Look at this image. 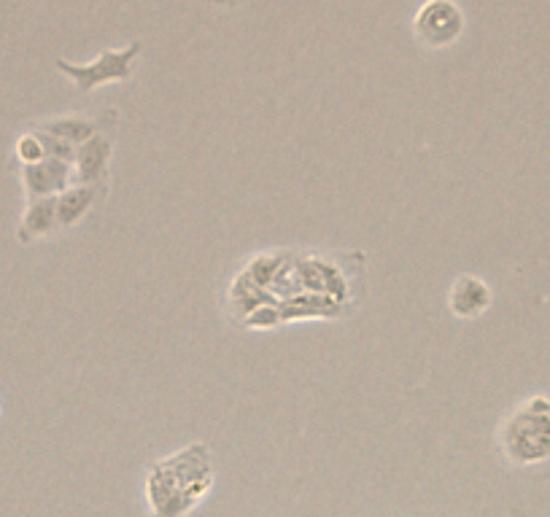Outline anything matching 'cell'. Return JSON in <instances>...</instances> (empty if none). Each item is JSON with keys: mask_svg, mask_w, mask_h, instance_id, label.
Segmentation results:
<instances>
[{"mask_svg": "<svg viewBox=\"0 0 550 517\" xmlns=\"http://www.w3.org/2000/svg\"><path fill=\"white\" fill-rule=\"evenodd\" d=\"M211 488V450L200 442L154 461L146 472V501L151 517H187Z\"/></svg>", "mask_w": 550, "mask_h": 517, "instance_id": "obj_1", "label": "cell"}, {"mask_svg": "<svg viewBox=\"0 0 550 517\" xmlns=\"http://www.w3.org/2000/svg\"><path fill=\"white\" fill-rule=\"evenodd\" d=\"M499 447L510 464L537 466L550 458V399L529 396L499 426Z\"/></svg>", "mask_w": 550, "mask_h": 517, "instance_id": "obj_2", "label": "cell"}, {"mask_svg": "<svg viewBox=\"0 0 550 517\" xmlns=\"http://www.w3.org/2000/svg\"><path fill=\"white\" fill-rule=\"evenodd\" d=\"M141 54V44L133 41L127 49H108V52L98 54L95 60L89 62H68L60 60L54 62L57 71H63L68 79L81 89V92H92L100 84H111V81H127L133 76V62Z\"/></svg>", "mask_w": 550, "mask_h": 517, "instance_id": "obj_3", "label": "cell"}, {"mask_svg": "<svg viewBox=\"0 0 550 517\" xmlns=\"http://www.w3.org/2000/svg\"><path fill=\"white\" fill-rule=\"evenodd\" d=\"M418 44L445 49L464 33V11L453 0H426L413 17Z\"/></svg>", "mask_w": 550, "mask_h": 517, "instance_id": "obj_4", "label": "cell"}, {"mask_svg": "<svg viewBox=\"0 0 550 517\" xmlns=\"http://www.w3.org/2000/svg\"><path fill=\"white\" fill-rule=\"evenodd\" d=\"M73 181H76V173H73L71 162L65 159L46 157L38 165H22V186L30 200L57 197L68 186H73Z\"/></svg>", "mask_w": 550, "mask_h": 517, "instance_id": "obj_5", "label": "cell"}, {"mask_svg": "<svg viewBox=\"0 0 550 517\" xmlns=\"http://www.w3.org/2000/svg\"><path fill=\"white\" fill-rule=\"evenodd\" d=\"M114 157V141L111 135H92L87 143H81L76 149V162H73V173H76V184L98 186L106 189L108 162Z\"/></svg>", "mask_w": 550, "mask_h": 517, "instance_id": "obj_6", "label": "cell"}, {"mask_svg": "<svg viewBox=\"0 0 550 517\" xmlns=\"http://www.w3.org/2000/svg\"><path fill=\"white\" fill-rule=\"evenodd\" d=\"M494 302V291L478 275H459L448 291V310L462 321H472L486 313Z\"/></svg>", "mask_w": 550, "mask_h": 517, "instance_id": "obj_7", "label": "cell"}, {"mask_svg": "<svg viewBox=\"0 0 550 517\" xmlns=\"http://www.w3.org/2000/svg\"><path fill=\"white\" fill-rule=\"evenodd\" d=\"M60 229V219H57V197H38L30 200L25 208V216L17 227L19 243H30L36 237H49Z\"/></svg>", "mask_w": 550, "mask_h": 517, "instance_id": "obj_8", "label": "cell"}, {"mask_svg": "<svg viewBox=\"0 0 550 517\" xmlns=\"http://www.w3.org/2000/svg\"><path fill=\"white\" fill-rule=\"evenodd\" d=\"M100 130H103V119H84V116H60V119H46L38 124V132L52 135L73 149H79L81 143H87Z\"/></svg>", "mask_w": 550, "mask_h": 517, "instance_id": "obj_9", "label": "cell"}, {"mask_svg": "<svg viewBox=\"0 0 550 517\" xmlns=\"http://www.w3.org/2000/svg\"><path fill=\"white\" fill-rule=\"evenodd\" d=\"M98 194V186L87 184H73L68 186L65 192L57 194V219H60V229L76 227V224L87 216L89 208L95 205Z\"/></svg>", "mask_w": 550, "mask_h": 517, "instance_id": "obj_10", "label": "cell"}, {"mask_svg": "<svg viewBox=\"0 0 550 517\" xmlns=\"http://www.w3.org/2000/svg\"><path fill=\"white\" fill-rule=\"evenodd\" d=\"M17 157L22 165H38L46 159V149L36 132H25L17 141Z\"/></svg>", "mask_w": 550, "mask_h": 517, "instance_id": "obj_11", "label": "cell"}]
</instances>
